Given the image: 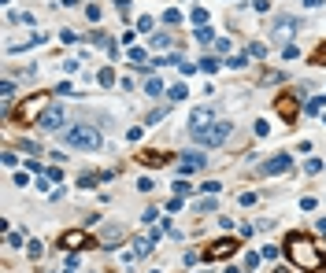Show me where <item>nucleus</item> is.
I'll use <instances>...</instances> for the list:
<instances>
[{"label":"nucleus","instance_id":"1","mask_svg":"<svg viewBox=\"0 0 326 273\" xmlns=\"http://www.w3.org/2000/svg\"><path fill=\"white\" fill-rule=\"evenodd\" d=\"M286 259L300 273H322L326 269V255L308 233H289L286 236Z\"/></svg>","mask_w":326,"mask_h":273},{"label":"nucleus","instance_id":"2","mask_svg":"<svg viewBox=\"0 0 326 273\" xmlns=\"http://www.w3.org/2000/svg\"><path fill=\"white\" fill-rule=\"evenodd\" d=\"M49 111H52V92H34L11 111V118L19 126H41V118L49 115Z\"/></svg>","mask_w":326,"mask_h":273},{"label":"nucleus","instance_id":"3","mask_svg":"<svg viewBox=\"0 0 326 273\" xmlns=\"http://www.w3.org/2000/svg\"><path fill=\"white\" fill-rule=\"evenodd\" d=\"M63 140L71 144V148H78V152H97L100 148V130L97 126H71V130L63 133Z\"/></svg>","mask_w":326,"mask_h":273},{"label":"nucleus","instance_id":"4","mask_svg":"<svg viewBox=\"0 0 326 273\" xmlns=\"http://www.w3.org/2000/svg\"><path fill=\"white\" fill-rule=\"evenodd\" d=\"M230 130H234L230 122H211V126H204V130H189V133H193L197 144H204V148H219V144L230 137Z\"/></svg>","mask_w":326,"mask_h":273},{"label":"nucleus","instance_id":"5","mask_svg":"<svg viewBox=\"0 0 326 273\" xmlns=\"http://www.w3.org/2000/svg\"><path fill=\"white\" fill-rule=\"evenodd\" d=\"M237 240H230V236H223V240H215V244H208L204 247V262H223V259H230V255H237Z\"/></svg>","mask_w":326,"mask_h":273},{"label":"nucleus","instance_id":"6","mask_svg":"<svg viewBox=\"0 0 326 273\" xmlns=\"http://www.w3.org/2000/svg\"><path fill=\"white\" fill-rule=\"evenodd\" d=\"M297 30H300L297 19H293V15H286V19H278V22L271 26V34H267V37H271L274 44H282V48H286V44H293V34H297Z\"/></svg>","mask_w":326,"mask_h":273},{"label":"nucleus","instance_id":"7","mask_svg":"<svg viewBox=\"0 0 326 273\" xmlns=\"http://www.w3.org/2000/svg\"><path fill=\"white\" fill-rule=\"evenodd\" d=\"M289 166H293V155H271L267 163L259 166V173H263V178H274V173H286Z\"/></svg>","mask_w":326,"mask_h":273},{"label":"nucleus","instance_id":"8","mask_svg":"<svg viewBox=\"0 0 326 273\" xmlns=\"http://www.w3.org/2000/svg\"><path fill=\"white\" fill-rule=\"evenodd\" d=\"M204 163H208V155H200V152H182V155H178V173L204 170Z\"/></svg>","mask_w":326,"mask_h":273},{"label":"nucleus","instance_id":"9","mask_svg":"<svg viewBox=\"0 0 326 273\" xmlns=\"http://www.w3.org/2000/svg\"><path fill=\"white\" fill-rule=\"evenodd\" d=\"M82 244H93V240L82 233V229H67L63 236H59V247H67V251H74V247H82Z\"/></svg>","mask_w":326,"mask_h":273},{"label":"nucleus","instance_id":"10","mask_svg":"<svg viewBox=\"0 0 326 273\" xmlns=\"http://www.w3.org/2000/svg\"><path fill=\"white\" fill-rule=\"evenodd\" d=\"M189 126H193V130H204V126H211V107H193Z\"/></svg>","mask_w":326,"mask_h":273},{"label":"nucleus","instance_id":"11","mask_svg":"<svg viewBox=\"0 0 326 273\" xmlns=\"http://www.w3.org/2000/svg\"><path fill=\"white\" fill-rule=\"evenodd\" d=\"M41 130H52V133H56V130H63V111H59V107H52L49 115L41 118Z\"/></svg>","mask_w":326,"mask_h":273},{"label":"nucleus","instance_id":"12","mask_svg":"<svg viewBox=\"0 0 326 273\" xmlns=\"http://www.w3.org/2000/svg\"><path fill=\"white\" fill-rule=\"evenodd\" d=\"M119 240H122V229H119V226H112V229H104L100 247H104V251H112V247H119Z\"/></svg>","mask_w":326,"mask_h":273},{"label":"nucleus","instance_id":"13","mask_svg":"<svg viewBox=\"0 0 326 273\" xmlns=\"http://www.w3.org/2000/svg\"><path fill=\"white\" fill-rule=\"evenodd\" d=\"M152 247H156V240H152V236H137V240H134V255H137V259H141V255H148Z\"/></svg>","mask_w":326,"mask_h":273},{"label":"nucleus","instance_id":"14","mask_svg":"<svg viewBox=\"0 0 326 273\" xmlns=\"http://www.w3.org/2000/svg\"><path fill=\"white\" fill-rule=\"evenodd\" d=\"M141 163H148V166H167V163H170V155H163V152H145V155H141Z\"/></svg>","mask_w":326,"mask_h":273},{"label":"nucleus","instance_id":"15","mask_svg":"<svg viewBox=\"0 0 326 273\" xmlns=\"http://www.w3.org/2000/svg\"><path fill=\"white\" fill-rule=\"evenodd\" d=\"M278 115L293 118V115H297V100H289V96H278Z\"/></svg>","mask_w":326,"mask_h":273},{"label":"nucleus","instance_id":"16","mask_svg":"<svg viewBox=\"0 0 326 273\" xmlns=\"http://www.w3.org/2000/svg\"><path fill=\"white\" fill-rule=\"evenodd\" d=\"M200 44H215V41H219V37H215V30L211 26H197V34H193Z\"/></svg>","mask_w":326,"mask_h":273},{"label":"nucleus","instance_id":"17","mask_svg":"<svg viewBox=\"0 0 326 273\" xmlns=\"http://www.w3.org/2000/svg\"><path fill=\"white\" fill-rule=\"evenodd\" d=\"M167 115H170V107H152L148 115H145V126H156V122H163Z\"/></svg>","mask_w":326,"mask_h":273},{"label":"nucleus","instance_id":"18","mask_svg":"<svg viewBox=\"0 0 326 273\" xmlns=\"http://www.w3.org/2000/svg\"><path fill=\"white\" fill-rule=\"evenodd\" d=\"M185 96H189V89H185V85H182V82H178V85H170V89H167V100H170V104H178V100H185Z\"/></svg>","mask_w":326,"mask_h":273},{"label":"nucleus","instance_id":"19","mask_svg":"<svg viewBox=\"0 0 326 273\" xmlns=\"http://www.w3.org/2000/svg\"><path fill=\"white\" fill-rule=\"evenodd\" d=\"M197 67L204 70V74H215V70H219V59H215V56H204V59L197 63Z\"/></svg>","mask_w":326,"mask_h":273},{"label":"nucleus","instance_id":"20","mask_svg":"<svg viewBox=\"0 0 326 273\" xmlns=\"http://www.w3.org/2000/svg\"><path fill=\"white\" fill-rule=\"evenodd\" d=\"M322 107H326V96H312L308 100V115H322Z\"/></svg>","mask_w":326,"mask_h":273},{"label":"nucleus","instance_id":"21","mask_svg":"<svg viewBox=\"0 0 326 273\" xmlns=\"http://www.w3.org/2000/svg\"><path fill=\"white\" fill-rule=\"evenodd\" d=\"M97 82H100L104 89H112V85H115V70H112V67H104V70L97 74Z\"/></svg>","mask_w":326,"mask_h":273},{"label":"nucleus","instance_id":"22","mask_svg":"<svg viewBox=\"0 0 326 273\" xmlns=\"http://www.w3.org/2000/svg\"><path fill=\"white\" fill-rule=\"evenodd\" d=\"M163 92V82H160V78H148V82H145V96H160Z\"/></svg>","mask_w":326,"mask_h":273},{"label":"nucleus","instance_id":"23","mask_svg":"<svg viewBox=\"0 0 326 273\" xmlns=\"http://www.w3.org/2000/svg\"><path fill=\"white\" fill-rule=\"evenodd\" d=\"M170 188H175V192H170V196H182V200H185V196H189V192H193V185H189V181H175Z\"/></svg>","mask_w":326,"mask_h":273},{"label":"nucleus","instance_id":"24","mask_svg":"<svg viewBox=\"0 0 326 273\" xmlns=\"http://www.w3.org/2000/svg\"><path fill=\"white\" fill-rule=\"evenodd\" d=\"M26 255H30V259H41V255H45V244H41V240H30V244H26Z\"/></svg>","mask_w":326,"mask_h":273},{"label":"nucleus","instance_id":"25","mask_svg":"<svg viewBox=\"0 0 326 273\" xmlns=\"http://www.w3.org/2000/svg\"><path fill=\"white\" fill-rule=\"evenodd\" d=\"M0 96H4V104L15 96V82H11V78H4V82H0Z\"/></svg>","mask_w":326,"mask_h":273},{"label":"nucleus","instance_id":"26","mask_svg":"<svg viewBox=\"0 0 326 273\" xmlns=\"http://www.w3.org/2000/svg\"><path fill=\"white\" fill-rule=\"evenodd\" d=\"M163 22H167V26H178V22H182V11H178V8L163 11Z\"/></svg>","mask_w":326,"mask_h":273},{"label":"nucleus","instance_id":"27","mask_svg":"<svg viewBox=\"0 0 326 273\" xmlns=\"http://www.w3.org/2000/svg\"><path fill=\"white\" fill-rule=\"evenodd\" d=\"M248 56H256V59H263V56H267V44H259V41H252V44H248Z\"/></svg>","mask_w":326,"mask_h":273},{"label":"nucleus","instance_id":"28","mask_svg":"<svg viewBox=\"0 0 326 273\" xmlns=\"http://www.w3.org/2000/svg\"><path fill=\"white\" fill-rule=\"evenodd\" d=\"M152 44H156V48H170V44H175V37H170V34H156V37H152Z\"/></svg>","mask_w":326,"mask_h":273},{"label":"nucleus","instance_id":"29","mask_svg":"<svg viewBox=\"0 0 326 273\" xmlns=\"http://www.w3.org/2000/svg\"><path fill=\"white\" fill-rule=\"evenodd\" d=\"M193 22L197 26H208V8H193Z\"/></svg>","mask_w":326,"mask_h":273},{"label":"nucleus","instance_id":"30","mask_svg":"<svg viewBox=\"0 0 326 273\" xmlns=\"http://www.w3.org/2000/svg\"><path fill=\"white\" fill-rule=\"evenodd\" d=\"M130 63H145V67H148V59H145V48H130Z\"/></svg>","mask_w":326,"mask_h":273},{"label":"nucleus","instance_id":"31","mask_svg":"<svg viewBox=\"0 0 326 273\" xmlns=\"http://www.w3.org/2000/svg\"><path fill=\"white\" fill-rule=\"evenodd\" d=\"M245 63H248V56H230V59H226V67H230V70H241Z\"/></svg>","mask_w":326,"mask_h":273},{"label":"nucleus","instance_id":"32","mask_svg":"<svg viewBox=\"0 0 326 273\" xmlns=\"http://www.w3.org/2000/svg\"><path fill=\"white\" fill-rule=\"evenodd\" d=\"M197 211H200V214H211V211H215V200H211V196H204V200L197 203Z\"/></svg>","mask_w":326,"mask_h":273},{"label":"nucleus","instance_id":"33","mask_svg":"<svg viewBox=\"0 0 326 273\" xmlns=\"http://www.w3.org/2000/svg\"><path fill=\"white\" fill-rule=\"evenodd\" d=\"M97 181H100V173H82V178H78V185H82V188H93Z\"/></svg>","mask_w":326,"mask_h":273},{"label":"nucleus","instance_id":"34","mask_svg":"<svg viewBox=\"0 0 326 273\" xmlns=\"http://www.w3.org/2000/svg\"><path fill=\"white\" fill-rule=\"evenodd\" d=\"M182 207H185V200H182V196H170V203H167V211H170V214H178Z\"/></svg>","mask_w":326,"mask_h":273},{"label":"nucleus","instance_id":"35","mask_svg":"<svg viewBox=\"0 0 326 273\" xmlns=\"http://www.w3.org/2000/svg\"><path fill=\"white\" fill-rule=\"evenodd\" d=\"M219 188H223V181H204V185H200V192H208V196H215Z\"/></svg>","mask_w":326,"mask_h":273},{"label":"nucleus","instance_id":"36","mask_svg":"<svg viewBox=\"0 0 326 273\" xmlns=\"http://www.w3.org/2000/svg\"><path fill=\"white\" fill-rule=\"evenodd\" d=\"M297 56H300L297 44H286V48H282V59H297Z\"/></svg>","mask_w":326,"mask_h":273},{"label":"nucleus","instance_id":"37","mask_svg":"<svg viewBox=\"0 0 326 273\" xmlns=\"http://www.w3.org/2000/svg\"><path fill=\"white\" fill-rule=\"evenodd\" d=\"M248 8H252V11H259V15H263V11H271V0H252V4H248Z\"/></svg>","mask_w":326,"mask_h":273},{"label":"nucleus","instance_id":"38","mask_svg":"<svg viewBox=\"0 0 326 273\" xmlns=\"http://www.w3.org/2000/svg\"><path fill=\"white\" fill-rule=\"evenodd\" d=\"M304 170H308V173H319V170H322V159H308Z\"/></svg>","mask_w":326,"mask_h":273},{"label":"nucleus","instance_id":"39","mask_svg":"<svg viewBox=\"0 0 326 273\" xmlns=\"http://www.w3.org/2000/svg\"><path fill=\"white\" fill-rule=\"evenodd\" d=\"M256 133H259V137H267V133H271V122H267V118H259V122H256Z\"/></svg>","mask_w":326,"mask_h":273},{"label":"nucleus","instance_id":"40","mask_svg":"<svg viewBox=\"0 0 326 273\" xmlns=\"http://www.w3.org/2000/svg\"><path fill=\"white\" fill-rule=\"evenodd\" d=\"M45 178H49V181H56V185H59V178H63V173H59V166H49V170H45Z\"/></svg>","mask_w":326,"mask_h":273},{"label":"nucleus","instance_id":"41","mask_svg":"<svg viewBox=\"0 0 326 273\" xmlns=\"http://www.w3.org/2000/svg\"><path fill=\"white\" fill-rule=\"evenodd\" d=\"M8 247H23V233H8Z\"/></svg>","mask_w":326,"mask_h":273},{"label":"nucleus","instance_id":"42","mask_svg":"<svg viewBox=\"0 0 326 273\" xmlns=\"http://www.w3.org/2000/svg\"><path fill=\"white\" fill-rule=\"evenodd\" d=\"M141 133H145L141 126H130V130H126V140H141Z\"/></svg>","mask_w":326,"mask_h":273},{"label":"nucleus","instance_id":"43","mask_svg":"<svg viewBox=\"0 0 326 273\" xmlns=\"http://www.w3.org/2000/svg\"><path fill=\"white\" fill-rule=\"evenodd\" d=\"M4 166H8V170L19 166V155H15V152H4Z\"/></svg>","mask_w":326,"mask_h":273},{"label":"nucleus","instance_id":"44","mask_svg":"<svg viewBox=\"0 0 326 273\" xmlns=\"http://www.w3.org/2000/svg\"><path fill=\"white\" fill-rule=\"evenodd\" d=\"M137 30H141V34H148V30H152V19H148V15H141V19H137Z\"/></svg>","mask_w":326,"mask_h":273},{"label":"nucleus","instance_id":"45","mask_svg":"<svg viewBox=\"0 0 326 273\" xmlns=\"http://www.w3.org/2000/svg\"><path fill=\"white\" fill-rule=\"evenodd\" d=\"M152 188H156V185H152V178H141V181H137V192H152Z\"/></svg>","mask_w":326,"mask_h":273},{"label":"nucleus","instance_id":"46","mask_svg":"<svg viewBox=\"0 0 326 273\" xmlns=\"http://www.w3.org/2000/svg\"><path fill=\"white\" fill-rule=\"evenodd\" d=\"M85 15H89L93 22H97V19H100V8H97V4H85Z\"/></svg>","mask_w":326,"mask_h":273},{"label":"nucleus","instance_id":"47","mask_svg":"<svg viewBox=\"0 0 326 273\" xmlns=\"http://www.w3.org/2000/svg\"><path fill=\"white\" fill-rule=\"evenodd\" d=\"M315 207H319V203H315L312 196H304V200H300V211H315Z\"/></svg>","mask_w":326,"mask_h":273},{"label":"nucleus","instance_id":"48","mask_svg":"<svg viewBox=\"0 0 326 273\" xmlns=\"http://www.w3.org/2000/svg\"><path fill=\"white\" fill-rule=\"evenodd\" d=\"M259 259H267V262H274V259H278V247H263V255H259Z\"/></svg>","mask_w":326,"mask_h":273},{"label":"nucleus","instance_id":"49","mask_svg":"<svg viewBox=\"0 0 326 273\" xmlns=\"http://www.w3.org/2000/svg\"><path fill=\"white\" fill-rule=\"evenodd\" d=\"M215 52H219V56H223V52H230V41H226V37H219V41H215Z\"/></svg>","mask_w":326,"mask_h":273},{"label":"nucleus","instance_id":"50","mask_svg":"<svg viewBox=\"0 0 326 273\" xmlns=\"http://www.w3.org/2000/svg\"><path fill=\"white\" fill-rule=\"evenodd\" d=\"M56 96H71V82H59L56 85Z\"/></svg>","mask_w":326,"mask_h":273},{"label":"nucleus","instance_id":"51","mask_svg":"<svg viewBox=\"0 0 326 273\" xmlns=\"http://www.w3.org/2000/svg\"><path fill=\"white\" fill-rule=\"evenodd\" d=\"M315 63H319V67L326 63V44H319V48H315Z\"/></svg>","mask_w":326,"mask_h":273},{"label":"nucleus","instance_id":"52","mask_svg":"<svg viewBox=\"0 0 326 273\" xmlns=\"http://www.w3.org/2000/svg\"><path fill=\"white\" fill-rule=\"evenodd\" d=\"M315 229H319V233L326 236V218H319V221H315Z\"/></svg>","mask_w":326,"mask_h":273},{"label":"nucleus","instance_id":"53","mask_svg":"<svg viewBox=\"0 0 326 273\" xmlns=\"http://www.w3.org/2000/svg\"><path fill=\"white\" fill-rule=\"evenodd\" d=\"M304 8H322V0H304Z\"/></svg>","mask_w":326,"mask_h":273},{"label":"nucleus","instance_id":"54","mask_svg":"<svg viewBox=\"0 0 326 273\" xmlns=\"http://www.w3.org/2000/svg\"><path fill=\"white\" fill-rule=\"evenodd\" d=\"M115 4H119V11H126V4H130V0H115Z\"/></svg>","mask_w":326,"mask_h":273},{"label":"nucleus","instance_id":"55","mask_svg":"<svg viewBox=\"0 0 326 273\" xmlns=\"http://www.w3.org/2000/svg\"><path fill=\"white\" fill-rule=\"evenodd\" d=\"M223 273H241V269H237V266H226V269H223Z\"/></svg>","mask_w":326,"mask_h":273},{"label":"nucleus","instance_id":"56","mask_svg":"<svg viewBox=\"0 0 326 273\" xmlns=\"http://www.w3.org/2000/svg\"><path fill=\"white\" fill-rule=\"evenodd\" d=\"M63 4H67V8H74V4H78V0H63Z\"/></svg>","mask_w":326,"mask_h":273},{"label":"nucleus","instance_id":"57","mask_svg":"<svg viewBox=\"0 0 326 273\" xmlns=\"http://www.w3.org/2000/svg\"><path fill=\"white\" fill-rule=\"evenodd\" d=\"M152 273H160V269H152Z\"/></svg>","mask_w":326,"mask_h":273},{"label":"nucleus","instance_id":"58","mask_svg":"<svg viewBox=\"0 0 326 273\" xmlns=\"http://www.w3.org/2000/svg\"><path fill=\"white\" fill-rule=\"evenodd\" d=\"M322 122H326V115H322Z\"/></svg>","mask_w":326,"mask_h":273}]
</instances>
